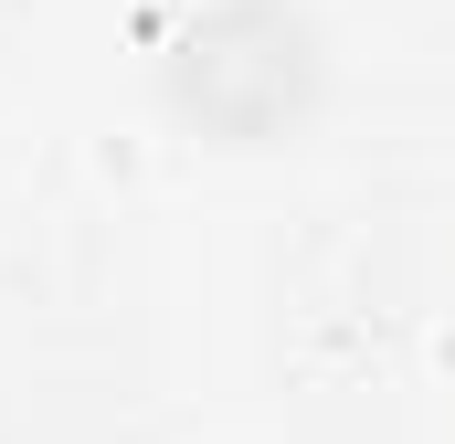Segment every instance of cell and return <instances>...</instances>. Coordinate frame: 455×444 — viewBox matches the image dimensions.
<instances>
[{
	"label": "cell",
	"mask_w": 455,
	"mask_h": 444,
	"mask_svg": "<svg viewBox=\"0 0 455 444\" xmlns=\"http://www.w3.org/2000/svg\"><path fill=\"white\" fill-rule=\"evenodd\" d=\"M445 381H455V338H445Z\"/></svg>",
	"instance_id": "1"
}]
</instances>
